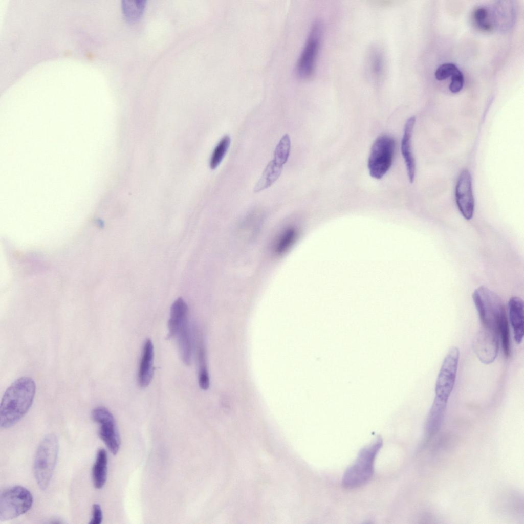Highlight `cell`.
Wrapping results in <instances>:
<instances>
[{
    "label": "cell",
    "mask_w": 524,
    "mask_h": 524,
    "mask_svg": "<svg viewBox=\"0 0 524 524\" xmlns=\"http://www.w3.org/2000/svg\"><path fill=\"white\" fill-rule=\"evenodd\" d=\"M197 358L199 366V386L202 389L207 390L209 387L210 381L206 364L205 349L202 341H199L198 344Z\"/></svg>",
    "instance_id": "obj_20"
},
{
    "label": "cell",
    "mask_w": 524,
    "mask_h": 524,
    "mask_svg": "<svg viewBox=\"0 0 524 524\" xmlns=\"http://www.w3.org/2000/svg\"><path fill=\"white\" fill-rule=\"evenodd\" d=\"M415 116L409 118L405 124L401 140V150L406 165L407 175L410 183L414 181L416 164L411 149V137L414 124Z\"/></svg>",
    "instance_id": "obj_13"
},
{
    "label": "cell",
    "mask_w": 524,
    "mask_h": 524,
    "mask_svg": "<svg viewBox=\"0 0 524 524\" xmlns=\"http://www.w3.org/2000/svg\"><path fill=\"white\" fill-rule=\"evenodd\" d=\"M176 336L178 338L182 360L186 365H189L191 361L192 345L188 321L180 328Z\"/></svg>",
    "instance_id": "obj_19"
},
{
    "label": "cell",
    "mask_w": 524,
    "mask_h": 524,
    "mask_svg": "<svg viewBox=\"0 0 524 524\" xmlns=\"http://www.w3.org/2000/svg\"><path fill=\"white\" fill-rule=\"evenodd\" d=\"M473 349L480 361L485 364L493 363L499 350V336L493 330L483 327L473 341Z\"/></svg>",
    "instance_id": "obj_10"
},
{
    "label": "cell",
    "mask_w": 524,
    "mask_h": 524,
    "mask_svg": "<svg viewBox=\"0 0 524 524\" xmlns=\"http://www.w3.org/2000/svg\"><path fill=\"white\" fill-rule=\"evenodd\" d=\"M395 147V140L388 135H381L374 141L368 159V168L372 178L380 179L389 169Z\"/></svg>",
    "instance_id": "obj_6"
},
{
    "label": "cell",
    "mask_w": 524,
    "mask_h": 524,
    "mask_svg": "<svg viewBox=\"0 0 524 524\" xmlns=\"http://www.w3.org/2000/svg\"><path fill=\"white\" fill-rule=\"evenodd\" d=\"M455 200L462 216L466 220L472 219L474 209L472 179L467 169L463 170L458 178L455 187Z\"/></svg>",
    "instance_id": "obj_11"
},
{
    "label": "cell",
    "mask_w": 524,
    "mask_h": 524,
    "mask_svg": "<svg viewBox=\"0 0 524 524\" xmlns=\"http://www.w3.org/2000/svg\"><path fill=\"white\" fill-rule=\"evenodd\" d=\"M366 62L369 78L376 85L381 84L387 67L386 55L382 47L378 45L372 46L367 53Z\"/></svg>",
    "instance_id": "obj_12"
},
{
    "label": "cell",
    "mask_w": 524,
    "mask_h": 524,
    "mask_svg": "<svg viewBox=\"0 0 524 524\" xmlns=\"http://www.w3.org/2000/svg\"><path fill=\"white\" fill-rule=\"evenodd\" d=\"M93 420L99 425L98 434L110 451L116 454L120 446V438L112 413L105 407H97L92 411Z\"/></svg>",
    "instance_id": "obj_9"
},
{
    "label": "cell",
    "mask_w": 524,
    "mask_h": 524,
    "mask_svg": "<svg viewBox=\"0 0 524 524\" xmlns=\"http://www.w3.org/2000/svg\"><path fill=\"white\" fill-rule=\"evenodd\" d=\"M59 443L54 433L45 435L37 448L33 462V472L39 488L46 490L50 485L58 459Z\"/></svg>",
    "instance_id": "obj_3"
},
{
    "label": "cell",
    "mask_w": 524,
    "mask_h": 524,
    "mask_svg": "<svg viewBox=\"0 0 524 524\" xmlns=\"http://www.w3.org/2000/svg\"><path fill=\"white\" fill-rule=\"evenodd\" d=\"M188 321V307L183 299L179 298L172 303L168 322V338L175 337L180 328Z\"/></svg>",
    "instance_id": "obj_16"
},
{
    "label": "cell",
    "mask_w": 524,
    "mask_h": 524,
    "mask_svg": "<svg viewBox=\"0 0 524 524\" xmlns=\"http://www.w3.org/2000/svg\"><path fill=\"white\" fill-rule=\"evenodd\" d=\"M145 5V0H123L122 1L123 13L128 20H136L142 15Z\"/></svg>",
    "instance_id": "obj_22"
},
{
    "label": "cell",
    "mask_w": 524,
    "mask_h": 524,
    "mask_svg": "<svg viewBox=\"0 0 524 524\" xmlns=\"http://www.w3.org/2000/svg\"><path fill=\"white\" fill-rule=\"evenodd\" d=\"M323 29L322 24L318 20L315 21L311 28L306 42L296 64V73L300 78H310L314 73L322 36Z\"/></svg>",
    "instance_id": "obj_7"
},
{
    "label": "cell",
    "mask_w": 524,
    "mask_h": 524,
    "mask_svg": "<svg viewBox=\"0 0 524 524\" xmlns=\"http://www.w3.org/2000/svg\"><path fill=\"white\" fill-rule=\"evenodd\" d=\"M231 139L228 135L224 136L215 147L211 157L210 166L212 169L216 168L224 158L230 146Z\"/></svg>",
    "instance_id": "obj_24"
},
{
    "label": "cell",
    "mask_w": 524,
    "mask_h": 524,
    "mask_svg": "<svg viewBox=\"0 0 524 524\" xmlns=\"http://www.w3.org/2000/svg\"><path fill=\"white\" fill-rule=\"evenodd\" d=\"M291 148V140L288 134L284 135L276 146L273 160L282 166L289 158Z\"/></svg>",
    "instance_id": "obj_23"
},
{
    "label": "cell",
    "mask_w": 524,
    "mask_h": 524,
    "mask_svg": "<svg viewBox=\"0 0 524 524\" xmlns=\"http://www.w3.org/2000/svg\"><path fill=\"white\" fill-rule=\"evenodd\" d=\"M510 322L512 327L515 342L520 344L524 334L523 302L519 297H511L508 302Z\"/></svg>",
    "instance_id": "obj_14"
},
{
    "label": "cell",
    "mask_w": 524,
    "mask_h": 524,
    "mask_svg": "<svg viewBox=\"0 0 524 524\" xmlns=\"http://www.w3.org/2000/svg\"><path fill=\"white\" fill-rule=\"evenodd\" d=\"M382 445L378 436L371 444L362 448L354 463L345 471L342 484L346 488H355L366 483L374 473V462Z\"/></svg>",
    "instance_id": "obj_4"
},
{
    "label": "cell",
    "mask_w": 524,
    "mask_h": 524,
    "mask_svg": "<svg viewBox=\"0 0 524 524\" xmlns=\"http://www.w3.org/2000/svg\"><path fill=\"white\" fill-rule=\"evenodd\" d=\"M103 519V513L100 505L94 504L92 507V516L89 523L91 524H100Z\"/></svg>",
    "instance_id": "obj_29"
},
{
    "label": "cell",
    "mask_w": 524,
    "mask_h": 524,
    "mask_svg": "<svg viewBox=\"0 0 524 524\" xmlns=\"http://www.w3.org/2000/svg\"><path fill=\"white\" fill-rule=\"evenodd\" d=\"M107 465V452L104 449L100 448L97 451L92 472L93 485L96 489H101L106 483Z\"/></svg>",
    "instance_id": "obj_17"
},
{
    "label": "cell",
    "mask_w": 524,
    "mask_h": 524,
    "mask_svg": "<svg viewBox=\"0 0 524 524\" xmlns=\"http://www.w3.org/2000/svg\"><path fill=\"white\" fill-rule=\"evenodd\" d=\"M473 19L478 27L483 31H490L492 26L488 20V12L484 7H478L473 12Z\"/></svg>",
    "instance_id": "obj_25"
},
{
    "label": "cell",
    "mask_w": 524,
    "mask_h": 524,
    "mask_svg": "<svg viewBox=\"0 0 524 524\" xmlns=\"http://www.w3.org/2000/svg\"><path fill=\"white\" fill-rule=\"evenodd\" d=\"M154 346L147 339L144 345L138 372V383L142 387L147 386L153 376Z\"/></svg>",
    "instance_id": "obj_15"
},
{
    "label": "cell",
    "mask_w": 524,
    "mask_h": 524,
    "mask_svg": "<svg viewBox=\"0 0 524 524\" xmlns=\"http://www.w3.org/2000/svg\"><path fill=\"white\" fill-rule=\"evenodd\" d=\"M447 401L435 397L428 417L429 428H438L442 421Z\"/></svg>",
    "instance_id": "obj_21"
},
{
    "label": "cell",
    "mask_w": 524,
    "mask_h": 524,
    "mask_svg": "<svg viewBox=\"0 0 524 524\" xmlns=\"http://www.w3.org/2000/svg\"><path fill=\"white\" fill-rule=\"evenodd\" d=\"M464 82L463 75L458 69L451 76V81L449 85V89L452 93L459 92L463 87Z\"/></svg>",
    "instance_id": "obj_27"
},
{
    "label": "cell",
    "mask_w": 524,
    "mask_h": 524,
    "mask_svg": "<svg viewBox=\"0 0 524 524\" xmlns=\"http://www.w3.org/2000/svg\"><path fill=\"white\" fill-rule=\"evenodd\" d=\"M472 298L482 326L490 328L498 334L499 326L508 320L501 298L485 286L476 289Z\"/></svg>",
    "instance_id": "obj_2"
},
{
    "label": "cell",
    "mask_w": 524,
    "mask_h": 524,
    "mask_svg": "<svg viewBox=\"0 0 524 524\" xmlns=\"http://www.w3.org/2000/svg\"><path fill=\"white\" fill-rule=\"evenodd\" d=\"M295 237V232L293 230L287 231L283 237L280 238L279 246H277V250L282 251L287 248V247L289 246L290 244L291 245V243L293 242Z\"/></svg>",
    "instance_id": "obj_28"
},
{
    "label": "cell",
    "mask_w": 524,
    "mask_h": 524,
    "mask_svg": "<svg viewBox=\"0 0 524 524\" xmlns=\"http://www.w3.org/2000/svg\"><path fill=\"white\" fill-rule=\"evenodd\" d=\"M282 166L271 161L265 168L260 179L255 185L254 191L258 192L270 187L279 177Z\"/></svg>",
    "instance_id": "obj_18"
},
{
    "label": "cell",
    "mask_w": 524,
    "mask_h": 524,
    "mask_svg": "<svg viewBox=\"0 0 524 524\" xmlns=\"http://www.w3.org/2000/svg\"><path fill=\"white\" fill-rule=\"evenodd\" d=\"M458 69L453 63H447L441 65L435 72V78L444 80L451 76Z\"/></svg>",
    "instance_id": "obj_26"
},
{
    "label": "cell",
    "mask_w": 524,
    "mask_h": 524,
    "mask_svg": "<svg viewBox=\"0 0 524 524\" xmlns=\"http://www.w3.org/2000/svg\"><path fill=\"white\" fill-rule=\"evenodd\" d=\"M33 496L29 490L21 486L10 487L0 494V521L15 518L30 510Z\"/></svg>",
    "instance_id": "obj_5"
},
{
    "label": "cell",
    "mask_w": 524,
    "mask_h": 524,
    "mask_svg": "<svg viewBox=\"0 0 524 524\" xmlns=\"http://www.w3.org/2000/svg\"><path fill=\"white\" fill-rule=\"evenodd\" d=\"M460 351L456 346L451 347L446 354L439 371L435 387V397L448 401L454 388Z\"/></svg>",
    "instance_id": "obj_8"
},
{
    "label": "cell",
    "mask_w": 524,
    "mask_h": 524,
    "mask_svg": "<svg viewBox=\"0 0 524 524\" xmlns=\"http://www.w3.org/2000/svg\"><path fill=\"white\" fill-rule=\"evenodd\" d=\"M35 390V383L29 377L17 379L7 388L0 406L1 428L14 426L24 416L32 404Z\"/></svg>",
    "instance_id": "obj_1"
}]
</instances>
